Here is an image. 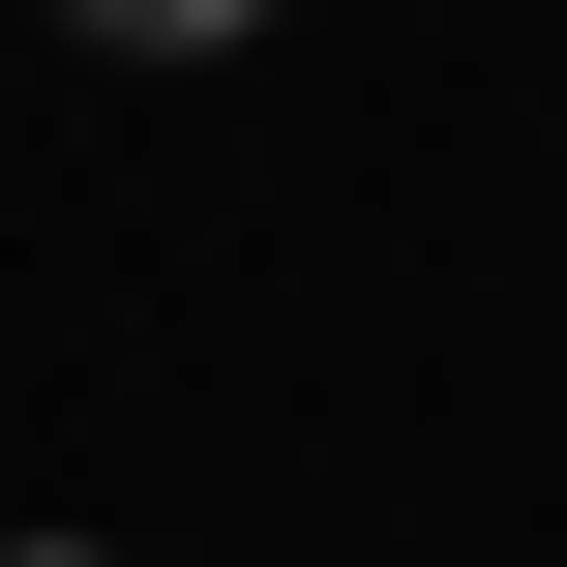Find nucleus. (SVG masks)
<instances>
[{
    "instance_id": "obj_2",
    "label": "nucleus",
    "mask_w": 567,
    "mask_h": 567,
    "mask_svg": "<svg viewBox=\"0 0 567 567\" xmlns=\"http://www.w3.org/2000/svg\"><path fill=\"white\" fill-rule=\"evenodd\" d=\"M0 567H120V538H0Z\"/></svg>"
},
{
    "instance_id": "obj_1",
    "label": "nucleus",
    "mask_w": 567,
    "mask_h": 567,
    "mask_svg": "<svg viewBox=\"0 0 567 567\" xmlns=\"http://www.w3.org/2000/svg\"><path fill=\"white\" fill-rule=\"evenodd\" d=\"M90 30H120V60H209V30H269V0H90Z\"/></svg>"
}]
</instances>
